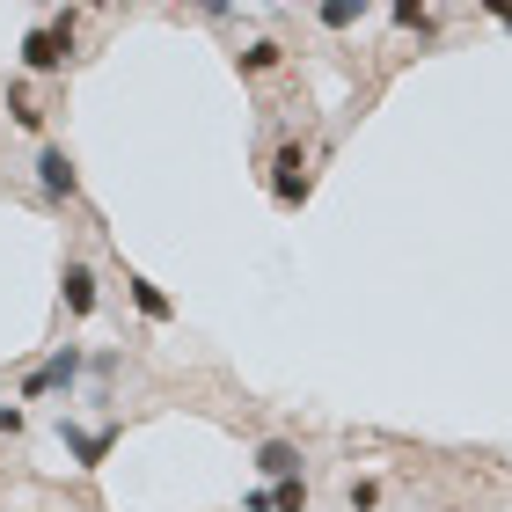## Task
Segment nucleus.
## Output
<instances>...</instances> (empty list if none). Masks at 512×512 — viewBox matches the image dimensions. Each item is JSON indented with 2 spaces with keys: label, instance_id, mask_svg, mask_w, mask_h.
<instances>
[{
  "label": "nucleus",
  "instance_id": "nucleus-1",
  "mask_svg": "<svg viewBox=\"0 0 512 512\" xmlns=\"http://www.w3.org/2000/svg\"><path fill=\"white\" fill-rule=\"evenodd\" d=\"M88 374V344H52L30 374H22V403H74Z\"/></svg>",
  "mask_w": 512,
  "mask_h": 512
},
{
  "label": "nucleus",
  "instance_id": "nucleus-2",
  "mask_svg": "<svg viewBox=\"0 0 512 512\" xmlns=\"http://www.w3.org/2000/svg\"><path fill=\"white\" fill-rule=\"evenodd\" d=\"M74 30H81L74 8H59L52 22H37V30L22 37V74H37V81L66 74V59H74Z\"/></svg>",
  "mask_w": 512,
  "mask_h": 512
},
{
  "label": "nucleus",
  "instance_id": "nucleus-3",
  "mask_svg": "<svg viewBox=\"0 0 512 512\" xmlns=\"http://www.w3.org/2000/svg\"><path fill=\"white\" fill-rule=\"evenodd\" d=\"M59 447L74 454L81 476H96L103 461H110V447H118V417H103V425H81V417L66 410V417H59Z\"/></svg>",
  "mask_w": 512,
  "mask_h": 512
},
{
  "label": "nucleus",
  "instance_id": "nucleus-4",
  "mask_svg": "<svg viewBox=\"0 0 512 512\" xmlns=\"http://www.w3.org/2000/svg\"><path fill=\"white\" fill-rule=\"evenodd\" d=\"M30 169H37V198H44V205H74V198H81V169H74V154L52 147V139L37 147Z\"/></svg>",
  "mask_w": 512,
  "mask_h": 512
},
{
  "label": "nucleus",
  "instance_id": "nucleus-5",
  "mask_svg": "<svg viewBox=\"0 0 512 512\" xmlns=\"http://www.w3.org/2000/svg\"><path fill=\"white\" fill-rule=\"evenodd\" d=\"M271 198L286 205H308V154H300V139H278L271 147Z\"/></svg>",
  "mask_w": 512,
  "mask_h": 512
},
{
  "label": "nucleus",
  "instance_id": "nucleus-6",
  "mask_svg": "<svg viewBox=\"0 0 512 512\" xmlns=\"http://www.w3.org/2000/svg\"><path fill=\"white\" fill-rule=\"evenodd\" d=\"M59 300H66V315H74V322H88V315H96V300H103V286H96V264H81V256H74V264L59 271Z\"/></svg>",
  "mask_w": 512,
  "mask_h": 512
},
{
  "label": "nucleus",
  "instance_id": "nucleus-7",
  "mask_svg": "<svg viewBox=\"0 0 512 512\" xmlns=\"http://www.w3.org/2000/svg\"><path fill=\"white\" fill-rule=\"evenodd\" d=\"M125 293H132V308L147 315V322H176V300L161 293V286H154L147 271H125Z\"/></svg>",
  "mask_w": 512,
  "mask_h": 512
},
{
  "label": "nucleus",
  "instance_id": "nucleus-8",
  "mask_svg": "<svg viewBox=\"0 0 512 512\" xmlns=\"http://www.w3.org/2000/svg\"><path fill=\"white\" fill-rule=\"evenodd\" d=\"M256 476H264V483L300 476V447H293V439H264V447H256Z\"/></svg>",
  "mask_w": 512,
  "mask_h": 512
},
{
  "label": "nucleus",
  "instance_id": "nucleus-9",
  "mask_svg": "<svg viewBox=\"0 0 512 512\" xmlns=\"http://www.w3.org/2000/svg\"><path fill=\"white\" fill-rule=\"evenodd\" d=\"M8 125H22V132H44V110H37V96L22 81H8Z\"/></svg>",
  "mask_w": 512,
  "mask_h": 512
},
{
  "label": "nucleus",
  "instance_id": "nucleus-10",
  "mask_svg": "<svg viewBox=\"0 0 512 512\" xmlns=\"http://www.w3.org/2000/svg\"><path fill=\"white\" fill-rule=\"evenodd\" d=\"M388 22H395V30H417V37H439V15H432V8H417V0H395Z\"/></svg>",
  "mask_w": 512,
  "mask_h": 512
},
{
  "label": "nucleus",
  "instance_id": "nucleus-11",
  "mask_svg": "<svg viewBox=\"0 0 512 512\" xmlns=\"http://www.w3.org/2000/svg\"><path fill=\"white\" fill-rule=\"evenodd\" d=\"M286 59V44H271V37H256V44H242V74L256 81V74H271V66Z\"/></svg>",
  "mask_w": 512,
  "mask_h": 512
},
{
  "label": "nucleus",
  "instance_id": "nucleus-12",
  "mask_svg": "<svg viewBox=\"0 0 512 512\" xmlns=\"http://www.w3.org/2000/svg\"><path fill=\"white\" fill-rule=\"evenodd\" d=\"M359 15H366V0H330V8H315V22H322V30H352Z\"/></svg>",
  "mask_w": 512,
  "mask_h": 512
},
{
  "label": "nucleus",
  "instance_id": "nucleus-13",
  "mask_svg": "<svg viewBox=\"0 0 512 512\" xmlns=\"http://www.w3.org/2000/svg\"><path fill=\"white\" fill-rule=\"evenodd\" d=\"M271 505H278V512H308V476H286V483H271Z\"/></svg>",
  "mask_w": 512,
  "mask_h": 512
},
{
  "label": "nucleus",
  "instance_id": "nucleus-14",
  "mask_svg": "<svg viewBox=\"0 0 512 512\" xmlns=\"http://www.w3.org/2000/svg\"><path fill=\"white\" fill-rule=\"evenodd\" d=\"M344 505H352V512H374V505H381V483H374V476H352V491H344Z\"/></svg>",
  "mask_w": 512,
  "mask_h": 512
},
{
  "label": "nucleus",
  "instance_id": "nucleus-15",
  "mask_svg": "<svg viewBox=\"0 0 512 512\" xmlns=\"http://www.w3.org/2000/svg\"><path fill=\"white\" fill-rule=\"evenodd\" d=\"M242 512H278V505H271V491H249V498H242Z\"/></svg>",
  "mask_w": 512,
  "mask_h": 512
},
{
  "label": "nucleus",
  "instance_id": "nucleus-16",
  "mask_svg": "<svg viewBox=\"0 0 512 512\" xmlns=\"http://www.w3.org/2000/svg\"><path fill=\"white\" fill-rule=\"evenodd\" d=\"M491 22H498V30H512V8H491Z\"/></svg>",
  "mask_w": 512,
  "mask_h": 512
},
{
  "label": "nucleus",
  "instance_id": "nucleus-17",
  "mask_svg": "<svg viewBox=\"0 0 512 512\" xmlns=\"http://www.w3.org/2000/svg\"><path fill=\"white\" fill-rule=\"evenodd\" d=\"M22 512H30V505H22Z\"/></svg>",
  "mask_w": 512,
  "mask_h": 512
}]
</instances>
